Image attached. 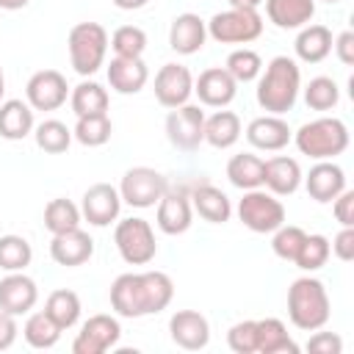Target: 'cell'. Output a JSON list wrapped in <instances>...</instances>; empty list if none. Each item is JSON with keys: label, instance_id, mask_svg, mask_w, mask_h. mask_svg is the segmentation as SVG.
<instances>
[{"label": "cell", "instance_id": "obj_1", "mask_svg": "<svg viewBox=\"0 0 354 354\" xmlns=\"http://www.w3.org/2000/svg\"><path fill=\"white\" fill-rule=\"evenodd\" d=\"M174 299V282L163 271L119 274L111 285V307L122 318H144L166 310Z\"/></svg>", "mask_w": 354, "mask_h": 354}, {"label": "cell", "instance_id": "obj_2", "mask_svg": "<svg viewBox=\"0 0 354 354\" xmlns=\"http://www.w3.org/2000/svg\"><path fill=\"white\" fill-rule=\"evenodd\" d=\"M257 105L266 113H288L296 105L299 88H301V69L293 58L277 55L268 61L266 72L257 75Z\"/></svg>", "mask_w": 354, "mask_h": 354}, {"label": "cell", "instance_id": "obj_3", "mask_svg": "<svg viewBox=\"0 0 354 354\" xmlns=\"http://www.w3.org/2000/svg\"><path fill=\"white\" fill-rule=\"evenodd\" d=\"M332 315L329 293L321 279L315 277H299L288 288V318L296 329L315 332L321 329Z\"/></svg>", "mask_w": 354, "mask_h": 354}, {"label": "cell", "instance_id": "obj_4", "mask_svg": "<svg viewBox=\"0 0 354 354\" xmlns=\"http://www.w3.org/2000/svg\"><path fill=\"white\" fill-rule=\"evenodd\" d=\"M293 141L301 155L313 160H332L348 149V127L337 116H318L313 122H304L293 133Z\"/></svg>", "mask_w": 354, "mask_h": 354}, {"label": "cell", "instance_id": "obj_5", "mask_svg": "<svg viewBox=\"0 0 354 354\" xmlns=\"http://www.w3.org/2000/svg\"><path fill=\"white\" fill-rule=\"evenodd\" d=\"M66 47H69V64L75 66V72L88 77L105 64L108 30L100 22H77L69 30Z\"/></svg>", "mask_w": 354, "mask_h": 354}, {"label": "cell", "instance_id": "obj_6", "mask_svg": "<svg viewBox=\"0 0 354 354\" xmlns=\"http://www.w3.org/2000/svg\"><path fill=\"white\" fill-rule=\"evenodd\" d=\"M113 243L122 254V260L127 266H147L155 260L158 254V241H155V230L147 218L130 216L122 218L113 230Z\"/></svg>", "mask_w": 354, "mask_h": 354}, {"label": "cell", "instance_id": "obj_7", "mask_svg": "<svg viewBox=\"0 0 354 354\" xmlns=\"http://www.w3.org/2000/svg\"><path fill=\"white\" fill-rule=\"evenodd\" d=\"M205 25L207 36L218 44H249L263 33V17L257 8H227L213 14Z\"/></svg>", "mask_w": 354, "mask_h": 354}, {"label": "cell", "instance_id": "obj_8", "mask_svg": "<svg viewBox=\"0 0 354 354\" xmlns=\"http://www.w3.org/2000/svg\"><path fill=\"white\" fill-rule=\"evenodd\" d=\"M238 218L252 232L266 235L285 224V205L271 191L252 188V191H243V196L238 202Z\"/></svg>", "mask_w": 354, "mask_h": 354}, {"label": "cell", "instance_id": "obj_9", "mask_svg": "<svg viewBox=\"0 0 354 354\" xmlns=\"http://www.w3.org/2000/svg\"><path fill=\"white\" fill-rule=\"evenodd\" d=\"M166 138L171 147L183 149V152L199 149V144L205 141V111L199 105H191V102L169 108Z\"/></svg>", "mask_w": 354, "mask_h": 354}, {"label": "cell", "instance_id": "obj_10", "mask_svg": "<svg viewBox=\"0 0 354 354\" xmlns=\"http://www.w3.org/2000/svg\"><path fill=\"white\" fill-rule=\"evenodd\" d=\"M166 194V177L149 166H133L119 183V196L130 207H155Z\"/></svg>", "mask_w": 354, "mask_h": 354}, {"label": "cell", "instance_id": "obj_11", "mask_svg": "<svg viewBox=\"0 0 354 354\" xmlns=\"http://www.w3.org/2000/svg\"><path fill=\"white\" fill-rule=\"evenodd\" d=\"M122 337V326L113 315L100 313L91 315L88 321H83L77 337L72 340V351L75 354H105L108 348H113Z\"/></svg>", "mask_w": 354, "mask_h": 354}, {"label": "cell", "instance_id": "obj_12", "mask_svg": "<svg viewBox=\"0 0 354 354\" xmlns=\"http://www.w3.org/2000/svg\"><path fill=\"white\" fill-rule=\"evenodd\" d=\"M69 97L66 77L58 69H39L25 86V100L33 111H58Z\"/></svg>", "mask_w": 354, "mask_h": 354}, {"label": "cell", "instance_id": "obj_13", "mask_svg": "<svg viewBox=\"0 0 354 354\" xmlns=\"http://www.w3.org/2000/svg\"><path fill=\"white\" fill-rule=\"evenodd\" d=\"M194 94V75L183 64H163L155 75V100L163 108L185 105Z\"/></svg>", "mask_w": 354, "mask_h": 354}, {"label": "cell", "instance_id": "obj_14", "mask_svg": "<svg viewBox=\"0 0 354 354\" xmlns=\"http://www.w3.org/2000/svg\"><path fill=\"white\" fill-rule=\"evenodd\" d=\"M119 210H122V196H119V188H113L111 183H94L83 194L80 216L91 227H108L111 221L119 218Z\"/></svg>", "mask_w": 354, "mask_h": 354}, {"label": "cell", "instance_id": "obj_15", "mask_svg": "<svg viewBox=\"0 0 354 354\" xmlns=\"http://www.w3.org/2000/svg\"><path fill=\"white\" fill-rule=\"evenodd\" d=\"M39 301V288L36 282L22 274V271H8L0 279V310L17 315H28Z\"/></svg>", "mask_w": 354, "mask_h": 354}, {"label": "cell", "instance_id": "obj_16", "mask_svg": "<svg viewBox=\"0 0 354 354\" xmlns=\"http://www.w3.org/2000/svg\"><path fill=\"white\" fill-rule=\"evenodd\" d=\"M194 94L199 97L202 105L210 108H224L235 100L238 94V83L235 77L224 69V66H207L205 72H199V77L194 80Z\"/></svg>", "mask_w": 354, "mask_h": 354}, {"label": "cell", "instance_id": "obj_17", "mask_svg": "<svg viewBox=\"0 0 354 354\" xmlns=\"http://www.w3.org/2000/svg\"><path fill=\"white\" fill-rule=\"evenodd\" d=\"M169 335L171 340L185 351H199L210 343V324L196 310H177L169 318Z\"/></svg>", "mask_w": 354, "mask_h": 354}, {"label": "cell", "instance_id": "obj_18", "mask_svg": "<svg viewBox=\"0 0 354 354\" xmlns=\"http://www.w3.org/2000/svg\"><path fill=\"white\" fill-rule=\"evenodd\" d=\"M94 254V241L86 230L75 227V230H66V232H58L53 235V243H50V257L64 266V268H75V266H83L88 263Z\"/></svg>", "mask_w": 354, "mask_h": 354}, {"label": "cell", "instance_id": "obj_19", "mask_svg": "<svg viewBox=\"0 0 354 354\" xmlns=\"http://www.w3.org/2000/svg\"><path fill=\"white\" fill-rule=\"evenodd\" d=\"M290 138H293V130L277 113L257 116V119H252L246 124V141L254 149H263V152H279L282 147H288Z\"/></svg>", "mask_w": 354, "mask_h": 354}, {"label": "cell", "instance_id": "obj_20", "mask_svg": "<svg viewBox=\"0 0 354 354\" xmlns=\"http://www.w3.org/2000/svg\"><path fill=\"white\" fill-rule=\"evenodd\" d=\"M263 185L274 196H290L301 185V166L296 158L288 155H274L263 160Z\"/></svg>", "mask_w": 354, "mask_h": 354}, {"label": "cell", "instance_id": "obj_21", "mask_svg": "<svg viewBox=\"0 0 354 354\" xmlns=\"http://www.w3.org/2000/svg\"><path fill=\"white\" fill-rule=\"evenodd\" d=\"M205 39H207V25L199 14H177L171 19V28H169V47L180 55H194L205 47Z\"/></svg>", "mask_w": 354, "mask_h": 354}, {"label": "cell", "instance_id": "obj_22", "mask_svg": "<svg viewBox=\"0 0 354 354\" xmlns=\"http://www.w3.org/2000/svg\"><path fill=\"white\" fill-rule=\"evenodd\" d=\"M301 180H304V188H307L310 199H315L321 205L332 202L346 188V171L332 160H318L307 171V177H301Z\"/></svg>", "mask_w": 354, "mask_h": 354}, {"label": "cell", "instance_id": "obj_23", "mask_svg": "<svg viewBox=\"0 0 354 354\" xmlns=\"http://www.w3.org/2000/svg\"><path fill=\"white\" fill-rule=\"evenodd\" d=\"M149 80V69L141 58L113 55L108 64V83L116 94H138Z\"/></svg>", "mask_w": 354, "mask_h": 354}, {"label": "cell", "instance_id": "obj_24", "mask_svg": "<svg viewBox=\"0 0 354 354\" xmlns=\"http://www.w3.org/2000/svg\"><path fill=\"white\" fill-rule=\"evenodd\" d=\"M191 216H194V207H191L188 196H183V194H169L166 191L158 199V216H155V221H158L160 232H166V235H183L191 227Z\"/></svg>", "mask_w": 354, "mask_h": 354}, {"label": "cell", "instance_id": "obj_25", "mask_svg": "<svg viewBox=\"0 0 354 354\" xmlns=\"http://www.w3.org/2000/svg\"><path fill=\"white\" fill-rule=\"evenodd\" d=\"M263 3H266V17L282 30L304 28L315 17V0H263Z\"/></svg>", "mask_w": 354, "mask_h": 354}, {"label": "cell", "instance_id": "obj_26", "mask_svg": "<svg viewBox=\"0 0 354 354\" xmlns=\"http://www.w3.org/2000/svg\"><path fill=\"white\" fill-rule=\"evenodd\" d=\"M191 199H194L191 207H194L205 221H210V224H224V221H230V216H232L230 196H227L221 188L210 185V183L196 185L194 194H191Z\"/></svg>", "mask_w": 354, "mask_h": 354}, {"label": "cell", "instance_id": "obj_27", "mask_svg": "<svg viewBox=\"0 0 354 354\" xmlns=\"http://www.w3.org/2000/svg\"><path fill=\"white\" fill-rule=\"evenodd\" d=\"M33 133V108L28 100H6L0 102V136L8 141H22Z\"/></svg>", "mask_w": 354, "mask_h": 354}, {"label": "cell", "instance_id": "obj_28", "mask_svg": "<svg viewBox=\"0 0 354 354\" xmlns=\"http://www.w3.org/2000/svg\"><path fill=\"white\" fill-rule=\"evenodd\" d=\"M332 30L326 25H304L296 36V55L304 64H321L332 53Z\"/></svg>", "mask_w": 354, "mask_h": 354}, {"label": "cell", "instance_id": "obj_29", "mask_svg": "<svg viewBox=\"0 0 354 354\" xmlns=\"http://www.w3.org/2000/svg\"><path fill=\"white\" fill-rule=\"evenodd\" d=\"M241 138V119L232 111H216L205 116V141L216 149H230Z\"/></svg>", "mask_w": 354, "mask_h": 354}, {"label": "cell", "instance_id": "obj_30", "mask_svg": "<svg viewBox=\"0 0 354 354\" xmlns=\"http://www.w3.org/2000/svg\"><path fill=\"white\" fill-rule=\"evenodd\" d=\"M257 351L260 354H299V346L288 335V326L279 318H260L257 321Z\"/></svg>", "mask_w": 354, "mask_h": 354}, {"label": "cell", "instance_id": "obj_31", "mask_svg": "<svg viewBox=\"0 0 354 354\" xmlns=\"http://www.w3.org/2000/svg\"><path fill=\"white\" fill-rule=\"evenodd\" d=\"M227 177L235 188L241 191H252L263 185V158L252 155V152H241L232 155L227 163Z\"/></svg>", "mask_w": 354, "mask_h": 354}, {"label": "cell", "instance_id": "obj_32", "mask_svg": "<svg viewBox=\"0 0 354 354\" xmlns=\"http://www.w3.org/2000/svg\"><path fill=\"white\" fill-rule=\"evenodd\" d=\"M44 313L61 326V329H72L80 318V296L69 288H58L47 296V304H44Z\"/></svg>", "mask_w": 354, "mask_h": 354}, {"label": "cell", "instance_id": "obj_33", "mask_svg": "<svg viewBox=\"0 0 354 354\" xmlns=\"http://www.w3.org/2000/svg\"><path fill=\"white\" fill-rule=\"evenodd\" d=\"M69 105L75 111V116H88V113H108V91L94 83V80H83L72 88L69 94Z\"/></svg>", "mask_w": 354, "mask_h": 354}, {"label": "cell", "instance_id": "obj_34", "mask_svg": "<svg viewBox=\"0 0 354 354\" xmlns=\"http://www.w3.org/2000/svg\"><path fill=\"white\" fill-rule=\"evenodd\" d=\"M61 332H64V329H61L44 310L28 313V321H25V326H22V335H25L28 346H33V348H53V346L58 343Z\"/></svg>", "mask_w": 354, "mask_h": 354}, {"label": "cell", "instance_id": "obj_35", "mask_svg": "<svg viewBox=\"0 0 354 354\" xmlns=\"http://www.w3.org/2000/svg\"><path fill=\"white\" fill-rule=\"evenodd\" d=\"M111 133H113V124L108 113H88V116H77L72 138H77L83 147H102L111 141Z\"/></svg>", "mask_w": 354, "mask_h": 354}, {"label": "cell", "instance_id": "obj_36", "mask_svg": "<svg viewBox=\"0 0 354 354\" xmlns=\"http://www.w3.org/2000/svg\"><path fill=\"white\" fill-rule=\"evenodd\" d=\"M33 138H36L39 149H44L50 155H61L72 144V130L58 119H44L41 124L33 127Z\"/></svg>", "mask_w": 354, "mask_h": 354}, {"label": "cell", "instance_id": "obj_37", "mask_svg": "<svg viewBox=\"0 0 354 354\" xmlns=\"http://www.w3.org/2000/svg\"><path fill=\"white\" fill-rule=\"evenodd\" d=\"M44 227H47L53 235L80 227V207H77L72 199H64V196L50 199L47 207H44Z\"/></svg>", "mask_w": 354, "mask_h": 354}, {"label": "cell", "instance_id": "obj_38", "mask_svg": "<svg viewBox=\"0 0 354 354\" xmlns=\"http://www.w3.org/2000/svg\"><path fill=\"white\" fill-rule=\"evenodd\" d=\"M33 260V249L22 235H0V268L25 271Z\"/></svg>", "mask_w": 354, "mask_h": 354}, {"label": "cell", "instance_id": "obj_39", "mask_svg": "<svg viewBox=\"0 0 354 354\" xmlns=\"http://www.w3.org/2000/svg\"><path fill=\"white\" fill-rule=\"evenodd\" d=\"M329 254H332V249H329V238L315 232V235H304V241H301L299 254H296L293 263H296L301 271H318V268L326 266Z\"/></svg>", "mask_w": 354, "mask_h": 354}, {"label": "cell", "instance_id": "obj_40", "mask_svg": "<svg viewBox=\"0 0 354 354\" xmlns=\"http://www.w3.org/2000/svg\"><path fill=\"white\" fill-rule=\"evenodd\" d=\"M337 100H340V88L326 75H318L304 86V102L313 111H332L337 105Z\"/></svg>", "mask_w": 354, "mask_h": 354}, {"label": "cell", "instance_id": "obj_41", "mask_svg": "<svg viewBox=\"0 0 354 354\" xmlns=\"http://www.w3.org/2000/svg\"><path fill=\"white\" fill-rule=\"evenodd\" d=\"M108 44L122 58H141L144 50H147V33L138 25H122V28L113 30V36L108 39Z\"/></svg>", "mask_w": 354, "mask_h": 354}, {"label": "cell", "instance_id": "obj_42", "mask_svg": "<svg viewBox=\"0 0 354 354\" xmlns=\"http://www.w3.org/2000/svg\"><path fill=\"white\" fill-rule=\"evenodd\" d=\"M224 69L235 77V83H249V80H254V77L263 72V58H260L254 50L241 47V50H232V53L227 55Z\"/></svg>", "mask_w": 354, "mask_h": 354}, {"label": "cell", "instance_id": "obj_43", "mask_svg": "<svg viewBox=\"0 0 354 354\" xmlns=\"http://www.w3.org/2000/svg\"><path fill=\"white\" fill-rule=\"evenodd\" d=\"M304 235H307V232H304L301 227H296V224H282V227H277V230H274V238H271L274 254H277L279 260L293 263L296 254H299V246H301Z\"/></svg>", "mask_w": 354, "mask_h": 354}, {"label": "cell", "instance_id": "obj_44", "mask_svg": "<svg viewBox=\"0 0 354 354\" xmlns=\"http://www.w3.org/2000/svg\"><path fill=\"white\" fill-rule=\"evenodd\" d=\"M227 346L235 354H254L257 351V321L246 318V321L232 324L227 332Z\"/></svg>", "mask_w": 354, "mask_h": 354}, {"label": "cell", "instance_id": "obj_45", "mask_svg": "<svg viewBox=\"0 0 354 354\" xmlns=\"http://www.w3.org/2000/svg\"><path fill=\"white\" fill-rule=\"evenodd\" d=\"M307 351L310 354H340L343 340L335 332H318L315 329V335H310V340H307Z\"/></svg>", "mask_w": 354, "mask_h": 354}, {"label": "cell", "instance_id": "obj_46", "mask_svg": "<svg viewBox=\"0 0 354 354\" xmlns=\"http://www.w3.org/2000/svg\"><path fill=\"white\" fill-rule=\"evenodd\" d=\"M332 213L340 221V227H354V191L343 188L335 199H332Z\"/></svg>", "mask_w": 354, "mask_h": 354}, {"label": "cell", "instance_id": "obj_47", "mask_svg": "<svg viewBox=\"0 0 354 354\" xmlns=\"http://www.w3.org/2000/svg\"><path fill=\"white\" fill-rule=\"evenodd\" d=\"M329 249H332V254H335L337 260L351 263V260H354V227H343V230L335 235V241L329 243Z\"/></svg>", "mask_w": 354, "mask_h": 354}, {"label": "cell", "instance_id": "obj_48", "mask_svg": "<svg viewBox=\"0 0 354 354\" xmlns=\"http://www.w3.org/2000/svg\"><path fill=\"white\" fill-rule=\"evenodd\" d=\"M332 50L337 53L340 64L351 66V64H354V30H343V33H337L335 41H332Z\"/></svg>", "mask_w": 354, "mask_h": 354}, {"label": "cell", "instance_id": "obj_49", "mask_svg": "<svg viewBox=\"0 0 354 354\" xmlns=\"http://www.w3.org/2000/svg\"><path fill=\"white\" fill-rule=\"evenodd\" d=\"M17 332H19V326H17L14 315H11V313H6V310H0V351H6V348H11V346H14Z\"/></svg>", "mask_w": 354, "mask_h": 354}, {"label": "cell", "instance_id": "obj_50", "mask_svg": "<svg viewBox=\"0 0 354 354\" xmlns=\"http://www.w3.org/2000/svg\"><path fill=\"white\" fill-rule=\"evenodd\" d=\"M149 0H113V6L116 8H122V11H136V8H144Z\"/></svg>", "mask_w": 354, "mask_h": 354}, {"label": "cell", "instance_id": "obj_51", "mask_svg": "<svg viewBox=\"0 0 354 354\" xmlns=\"http://www.w3.org/2000/svg\"><path fill=\"white\" fill-rule=\"evenodd\" d=\"M30 0H0V8H6V11H19V8H25Z\"/></svg>", "mask_w": 354, "mask_h": 354}, {"label": "cell", "instance_id": "obj_52", "mask_svg": "<svg viewBox=\"0 0 354 354\" xmlns=\"http://www.w3.org/2000/svg\"><path fill=\"white\" fill-rule=\"evenodd\" d=\"M263 0H230V8H257Z\"/></svg>", "mask_w": 354, "mask_h": 354}, {"label": "cell", "instance_id": "obj_53", "mask_svg": "<svg viewBox=\"0 0 354 354\" xmlns=\"http://www.w3.org/2000/svg\"><path fill=\"white\" fill-rule=\"evenodd\" d=\"M3 94H6V77H3V66H0V102H3Z\"/></svg>", "mask_w": 354, "mask_h": 354}, {"label": "cell", "instance_id": "obj_54", "mask_svg": "<svg viewBox=\"0 0 354 354\" xmlns=\"http://www.w3.org/2000/svg\"><path fill=\"white\" fill-rule=\"evenodd\" d=\"M324 3H340V0H324Z\"/></svg>", "mask_w": 354, "mask_h": 354}]
</instances>
